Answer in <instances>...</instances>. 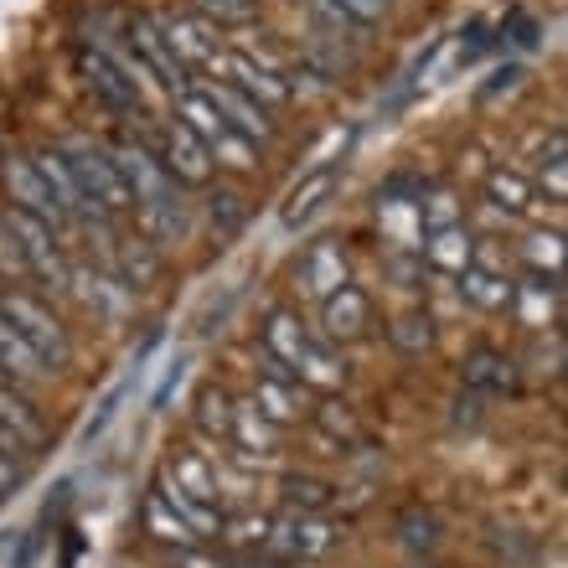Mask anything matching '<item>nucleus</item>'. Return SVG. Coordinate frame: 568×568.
Wrapping results in <instances>:
<instances>
[{"mask_svg":"<svg viewBox=\"0 0 568 568\" xmlns=\"http://www.w3.org/2000/svg\"><path fill=\"white\" fill-rule=\"evenodd\" d=\"M0 315L27 336L47 373H68V367H73V336H68V326H62L58 315L47 311L37 295H27V290H6V295H0Z\"/></svg>","mask_w":568,"mask_h":568,"instance_id":"obj_1","label":"nucleus"},{"mask_svg":"<svg viewBox=\"0 0 568 568\" xmlns=\"http://www.w3.org/2000/svg\"><path fill=\"white\" fill-rule=\"evenodd\" d=\"M0 217H6V227H11V239L21 243L27 270L37 274V280L52 284L58 295H68V274H73V264H68V243H62L42 217H31V212H21V207H6Z\"/></svg>","mask_w":568,"mask_h":568,"instance_id":"obj_2","label":"nucleus"},{"mask_svg":"<svg viewBox=\"0 0 568 568\" xmlns=\"http://www.w3.org/2000/svg\"><path fill=\"white\" fill-rule=\"evenodd\" d=\"M124 47H130L150 73H155V83H161L171 99L192 89V73H186V62L176 58V47L165 42V31L155 27V16H145V11L130 16V21H124Z\"/></svg>","mask_w":568,"mask_h":568,"instance_id":"obj_3","label":"nucleus"},{"mask_svg":"<svg viewBox=\"0 0 568 568\" xmlns=\"http://www.w3.org/2000/svg\"><path fill=\"white\" fill-rule=\"evenodd\" d=\"M0 181H6V196H11V207L31 212V217H42V223L52 227L62 243L73 239V223H68V212L52 202V192H47V181L37 176L31 155H0Z\"/></svg>","mask_w":568,"mask_h":568,"instance_id":"obj_4","label":"nucleus"},{"mask_svg":"<svg viewBox=\"0 0 568 568\" xmlns=\"http://www.w3.org/2000/svg\"><path fill=\"white\" fill-rule=\"evenodd\" d=\"M280 558L290 564H311V558H326L336 542H342V527L331 517H315V511H284L280 523H270V538H264Z\"/></svg>","mask_w":568,"mask_h":568,"instance_id":"obj_5","label":"nucleus"},{"mask_svg":"<svg viewBox=\"0 0 568 568\" xmlns=\"http://www.w3.org/2000/svg\"><path fill=\"white\" fill-rule=\"evenodd\" d=\"M155 27L165 31V42L176 47V58L186 62V73L192 68H207V73H223V37L212 21H202L196 11H161L155 16Z\"/></svg>","mask_w":568,"mask_h":568,"instance_id":"obj_6","label":"nucleus"},{"mask_svg":"<svg viewBox=\"0 0 568 568\" xmlns=\"http://www.w3.org/2000/svg\"><path fill=\"white\" fill-rule=\"evenodd\" d=\"M223 83H233L239 93H248L254 104H264L274 114V109H284V104H295V93L284 89V78L274 73L270 62L258 58V52H227L223 58Z\"/></svg>","mask_w":568,"mask_h":568,"instance_id":"obj_7","label":"nucleus"},{"mask_svg":"<svg viewBox=\"0 0 568 568\" xmlns=\"http://www.w3.org/2000/svg\"><path fill=\"white\" fill-rule=\"evenodd\" d=\"M321 331H326V342H362L367 331H373V300H367V290H357V284L346 280L336 295L321 300Z\"/></svg>","mask_w":568,"mask_h":568,"instance_id":"obj_8","label":"nucleus"},{"mask_svg":"<svg viewBox=\"0 0 568 568\" xmlns=\"http://www.w3.org/2000/svg\"><path fill=\"white\" fill-rule=\"evenodd\" d=\"M78 68H83V78H89V89L99 93V99H104L109 109H120V114H140V104H145V93H140L135 83H130V78H124L120 68H114V62H109L104 52H99V47L89 42V37L78 42Z\"/></svg>","mask_w":568,"mask_h":568,"instance_id":"obj_9","label":"nucleus"},{"mask_svg":"<svg viewBox=\"0 0 568 568\" xmlns=\"http://www.w3.org/2000/svg\"><path fill=\"white\" fill-rule=\"evenodd\" d=\"M0 434H6L21 455H37V449L47 445L42 408L31 404L27 388H16V383H0Z\"/></svg>","mask_w":568,"mask_h":568,"instance_id":"obj_10","label":"nucleus"},{"mask_svg":"<svg viewBox=\"0 0 568 568\" xmlns=\"http://www.w3.org/2000/svg\"><path fill=\"white\" fill-rule=\"evenodd\" d=\"M207 99L217 104V114H223V120L233 124L248 145H270V140H274V114L264 104H254L248 93H239L233 83H223V78H217V83H207Z\"/></svg>","mask_w":568,"mask_h":568,"instance_id":"obj_11","label":"nucleus"},{"mask_svg":"<svg viewBox=\"0 0 568 568\" xmlns=\"http://www.w3.org/2000/svg\"><path fill=\"white\" fill-rule=\"evenodd\" d=\"M161 165L171 171V181H176V186H207L212 171H217V165H212V155H207V145H202V140H196L186 124H176V120L165 124V155H161Z\"/></svg>","mask_w":568,"mask_h":568,"instance_id":"obj_12","label":"nucleus"},{"mask_svg":"<svg viewBox=\"0 0 568 568\" xmlns=\"http://www.w3.org/2000/svg\"><path fill=\"white\" fill-rule=\"evenodd\" d=\"M511 311L523 315V326H532V331L558 326V311H564V274L527 270V280L517 284V295H511Z\"/></svg>","mask_w":568,"mask_h":568,"instance_id":"obj_13","label":"nucleus"},{"mask_svg":"<svg viewBox=\"0 0 568 568\" xmlns=\"http://www.w3.org/2000/svg\"><path fill=\"white\" fill-rule=\"evenodd\" d=\"M227 445L239 449L243 465H274L280 460V429H274L254 404H233V434Z\"/></svg>","mask_w":568,"mask_h":568,"instance_id":"obj_14","label":"nucleus"},{"mask_svg":"<svg viewBox=\"0 0 568 568\" xmlns=\"http://www.w3.org/2000/svg\"><path fill=\"white\" fill-rule=\"evenodd\" d=\"M346 280H352V274H346V243L315 239L311 248H305V258H300V284H305L315 300H326V295H336Z\"/></svg>","mask_w":568,"mask_h":568,"instance_id":"obj_15","label":"nucleus"},{"mask_svg":"<svg viewBox=\"0 0 568 568\" xmlns=\"http://www.w3.org/2000/svg\"><path fill=\"white\" fill-rule=\"evenodd\" d=\"M305 342H311V331H305V321H300L295 311L274 305V311L264 315V357L280 362L290 377H295V362H300V352H305ZM295 383H300V377H295Z\"/></svg>","mask_w":568,"mask_h":568,"instance_id":"obj_16","label":"nucleus"},{"mask_svg":"<svg viewBox=\"0 0 568 568\" xmlns=\"http://www.w3.org/2000/svg\"><path fill=\"white\" fill-rule=\"evenodd\" d=\"M419 258H424V270L460 274V270H470V264H476V239H470V227H465V223L439 227V233H424Z\"/></svg>","mask_w":568,"mask_h":568,"instance_id":"obj_17","label":"nucleus"},{"mask_svg":"<svg viewBox=\"0 0 568 568\" xmlns=\"http://www.w3.org/2000/svg\"><path fill=\"white\" fill-rule=\"evenodd\" d=\"M460 280V295L476 305V311H511V295H517V280H507V274L496 270V264H486V258H476L470 270L455 274Z\"/></svg>","mask_w":568,"mask_h":568,"instance_id":"obj_18","label":"nucleus"},{"mask_svg":"<svg viewBox=\"0 0 568 568\" xmlns=\"http://www.w3.org/2000/svg\"><path fill=\"white\" fill-rule=\"evenodd\" d=\"M0 377L16 383V388H37L42 377H52L42 367V357L31 352V342L11 326V321H6V315H0Z\"/></svg>","mask_w":568,"mask_h":568,"instance_id":"obj_19","label":"nucleus"},{"mask_svg":"<svg viewBox=\"0 0 568 568\" xmlns=\"http://www.w3.org/2000/svg\"><path fill=\"white\" fill-rule=\"evenodd\" d=\"M31 165H37V176L47 181L52 202L68 212V223H73V233H78V227H83V196H78V181H73V171H68V161H62V150L58 145L37 150V155H31Z\"/></svg>","mask_w":568,"mask_h":568,"instance_id":"obj_20","label":"nucleus"},{"mask_svg":"<svg viewBox=\"0 0 568 568\" xmlns=\"http://www.w3.org/2000/svg\"><path fill=\"white\" fill-rule=\"evenodd\" d=\"M140 527H145L150 542H161V548H171V554H176V548H196V542H202L192 527H186L176 511H171V501L161 496V486H155V491L140 501Z\"/></svg>","mask_w":568,"mask_h":568,"instance_id":"obj_21","label":"nucleus"},{"mask_svg":"<svg viewBox=\"0 0 568 568\" xmlns=\"http://www.w3.org/2000/svg\"><path fill=\"white\" fill-rule=\"evenodd\" d=\"M486 207H491V212H507V217H527V212L538 207V186H532L523 171L496 165L491 176H486Z\"/></svg>","mask_w":568,"mask_h":568,"instance_id":"obj_22","label":"nucleus"},{"mask_svg":"<svg viewBox=\"0 0 568 568\" xmlns=\"http://www.w3.org/2000/svg\"><path fill=\"white\" fill-rule=\"evenodd\" d=\"M295 377L300 383H311V388H321V393H331V388H342L346 383V362L326 336H315L311 331V342H305V352H300V362H295Z\"/></svg>","mask_w":568,"mask_h":568,"instance_id":"obj_23","label":"nucleus"},{"mask_svg":"<svg viewBox=\"0 0 568 568\" xmlns=\"http://www.w3.org/2000/svg\"><path fill=\"white\" fill-rule=\"evenodd\" d=\"M161 480L186 496H196V501H212V507H217V470H212L202 455H192V449H176V455L165 460Z\"/></svg>","mask_w":568,"mask_h":568,"instance_id":"obj_24","label":"nucleus"},{"mask_svg":"<svg viewBox=\"0 0 568 568\" xmlns=\"http://www.w3.org/2000/svg\"><path fill=\"white\" fill-rule=\"evenodd\" d=\"M465 388L476 393H511L517 388V362L507 352H491V346H480L465 357Z\"/></svg>","mask_w":568,"mask_h":568,"instance_id":"obj_25","label":"nucleus"},{"mask_svg":"<svg viewBox=\"0 0 568 568\" xmlns=\"http://www.w3.org/2000/svg\"><path fill=\"white\" fill-rule=\"evenodd\" d=\"M331 186H336V161L321 165V171H311V176H305L295 192H290V202H284V227H300V223H305V217H311V212L331 196Z\"/></svg>","mask_w":568,"mask_h":568,"instance_id":"obj_26","label":"nucleus"},{"mask_svg":"<svg viewBox=\"0 0 568 568\" xmlns=\"http://www.w3.org/2000/svg\"><path fill=\"white\" fill-rule=\"evenodd\" d=\"M114 270H120V280L135 290V284H150L155 274H161V248L150 239H120V248H114Z\"/></svg>","mask_w":568,"mask_h":568,"instance_id":"obj_27","label":"nucleus"},{"mask_svg":"<svg viewBox=\"0 0 568 568\" xmlns=\"http://www.w3.org/2000/svg\"><path fill=\"white\" fill-rule=\"evenodd\" d=\"M248 404H254L258 414L274 424V429H284V424H300L295 383H280V377H258V383H254V398H248Z\"/></svg>","mask_w":568,"mask_h":568,"instance_id":"obj_28","label":"nucleus"},{"mask_svg":"<svg viewBox=\"0 0 568 568\" xmlns=\"http://www.w3.org/2000/svg\"><path fill=\"white\" fill-rule=\"evenodd\" d=\"M284 507L326 517V511L336 507V486H331V480H321V476H284Z\"/></svg>","mask_w":568,"mask_h":568,"instance_id":"obj_29","label":"nucleus"},{"mask_svg":"<svg viewBox=\"0 0 568 568\" xmlns=\"http://www.w3.org/2000/svg\"><path fill=\"white\" fill-rule=\"evenodd\" d=\"M196 424H202L212 439L227 445V434H233V398H227L217 383H207V388L196 393Z\"/></svg>","mask_w":568,"mask_h":568,"instance_id":"obj_30","label":"nucleus"},{"mask_svg":"<svg viewBox=\"0 0 568 568\" xmlns=\"http://www.w3.org/2000/svg\"><path fill=\"white\" fill-rule=\"evenodd\" d=\"M243 217H248V202H243V192H233V186H217V192L207 196V223L217 239H233L243 227Z\"/></svg>","mask_w":568,"mask_h":568,"instance_id":"obj_31","label":"nucleus"},{"mask_svg":"<svg viewBox=\"0 0 568 568\" xmlns=\"http://www.w3.org/2000/svg\"><path fill=\"white\" fill-rule=\"evenodd\" d=\"M388 336H393V346H398V352H408V357L429 352V346H434V321H429V311L398 315V321L388 326Z\"/></svg>","mask_w":568,"mask_h":568,"instance_id":"obj_32","label":"nucleus"},{"mask_svg":"<svg viewBox=\"0 0 568 568\" xmlns=\"http://www.w3.org/2000/svg\"><path fill=\"white\" fill-rule=\"evenodd\" d=\"M564 150H568V140H564V130H554V140L542 145V155H538V186L554 202H564L568 196V181H564Z\"/></svg>","mask_w":568,"mask_h":568,"instance_id":"obj_33","label":"nucleus"},{"mask_svg":"<svg viewBox=\"0 0 568 568\" xmlns=\"http://www.w3.org/2000/svg\"><path fill=\"white\" fill-rule=\"evenodd\" d=\"M207 155H212V165H227V171H239V176H248L258 165V145H248L239 130H227L223 140H212Z\"/></svg>","mask_w":568,"mask_h":568,"instance_id":"obj_34","label":"nucleus"},{"mask_svg":"<svg viewBox=\"0 0 568 568\" xmlns=\"http://www.w3.org/2000/svg\"><path fill=\"white\" fill-rule=\"evenodd\" d=\"M414 207H419L424 233H439V227H455V223H460V196L445 192V186H439V192H424Z\"/></svg>","mask_w":568,"mask_h":568,"instance_id":"obj_35","label":"nucleus"},{"mask_svg":"<svg viewBox=\"0 0 568 568\" xmlns=\"http://www.w3.org/2000/svg\"><path fill=\"white\" fill-rule=\"evenodd\" d=\"M196 16H202V21H212L217 31L248 27V21L258 16V0H196Z\"/></svg>","mask_w":568,"mask_h":568,"instance_id":"obj_36","label":"nucleus"},{"mask_svg":"<svg viewBox=\"0 0 568 568\" xmlns=\"http://www.w3.org/2000/svg\"><path fill=\"white\" fill-rule=\"evenodd\" d=\"M398 532H404L408 554H434V548H439V523H434L429 511H419V507H408L404 517H398Z\"/></svg>","mask_w":568,"mask_h":568,"instance_id":"obj_37","label":"nucleus"},{"mask_svg":"<svg viewBox=\"0 0 568 568\" xmlns=\"http://www.w3.org/2000/svg\"><path fill=\"white\" fill-rule=\"evenodd\" d=\"M527 264L542 274H564V233H548V227H538V233H527Z\"/></svg>","mask_w":568,"mask_h":568,"instance_id":"obj_38","label":"nucleus"},{"mask_svg":"<svg viewBox=\"0 0 568 568\" xmlns=\"http://www.w3.org/2000/svg\"><path fill=\"white\" fill-rule=\"evenodd\" d=\"M223 532L233 542H243V548H264V538H270V517H223Z\"/></svg>","mask_w":568,"mask_h":568,"instance_id":"obj_39","label":"nucleus"},{"mask_svg":"<svg viewBox=\"0 0 568 568\" xmlns=\"http://www.w3.org/2000/svg\"><path fill=\"white\" fill-rule=\"evenodd\" d=\"M388 270L398 280V290H424V258L408 254V248H393L388 254Z\"/></svg>","mask_w":568,"mask_h":568,"instance_id":"obj_40","label":"nucleus"},{"mask_svg":"<svg viewBox=\"0 0 568 568\" xmlns=\"http://www.w3.org/2000/svg\"><path fill=\"white\" fill-rule=\"evenodd\" d=\"M27 258H21V243L11 239V227H6V217H0V280H27Z\"/></svg>","mask_w":568,"mask_h":568,"instance_id":"obj_41","label":"nucleus"},{"mask_svg":"<svg viewBox=\"0 0 568 568\" xmlns=\"http://www.w3.org/2000/svg\"><path fill=\"white\" fill-rule=\"evenodd\" d=\"M501 37H507L511 47H523V52H532V47L542 42V31H538V21H532V16L527 11H511L507 21H501Z\"/></svg>","mask_w":568,"mask_h":568,"instance_id":"obj_42","label":"nucleus"},{"mask_svg":"<svg viewBox=\"0 0 568 568\" xmlns=\"http://www.w3.org/2000/svg\"><path fill=\"white\" fill-rule=\"evenodd\" d=\"M331 6H336L352 27H373V21L388 16V0H331Z\"/></svg>","mask_w":568,"mask_h":568,"instance_id":"obj_43","label":"nucleus"},{"mask_svg":"<svg viewBox=\"0 0 568 568\" xmlns=\"http://www.w3.org/2000/svg\"><path fill=\"white\" fill-rule=\"evenodd\" d=\"M21 480H27V460L11 445H0V496H11Z\"/></svg>","mask_w":568,"mask_h":568,"instance_id":"obj_44","label":"nucleus"},{"mask_svg":"<svg viewBox=\"0 0 568 568\" xmlns=\"http://www.w3.org/2000/svg\"><path fill=\"white\" fill-rule=\"evenodd\" d=\"M517 83H523V68H517V62H507V68H496V73H491V83L480 89V99H496V93H511V89H517Z\"/></svg>","mask_w":568,"mask_h":568,"instance_id":"obj_45","label":"nucleus"},{"mask_svg":"<svg viewBox=\"0 0 568 568\" xmlns=\"http://www.w3.org/2000/svg\"><path fill=\"white\" fill-rule=\"evenodd\" d=\"M181 377H186V357H176V362H171V373H165V383H161V388H155V398H150V408H165V404H171V393L181 388Z\"/></svg>","mask_w":568,"mask_h":568,"instance_id":"obj_46","label":"nucleus"},{"mask_svg":"<svg viewBox=\"0 0 568 568\" xmlns=\"http://www.w3.org/2000/svg\"><path fill=\"white\" fill-rule=\"evenodd\" d=\"M171 568H227V564L202 554V548H176V554H171Z\"/></svg>","mask_w":568,"mask_h":568,"instance_id":"obj_47","label":"nucleus"},{"mask_svg":"<svg viewBox=\"0 0 568 568\" xmlns=\"http://www.w3.org/2000/svg\"><path fill=\"white\" fill-rule=\"evenodd\" d=\"M321 419H326V429H331V434H346V439L357 434V419L346 414V404H326V408H321Z\"/></svg>","mask_w":568,"mask_h":568,"instance_id":"obj_48","label":"nucleus"},{"mask_svg":"<svg viewBox=\"0 0 568 568\" xmlns=\"http://www.w3.org/2000/svg\"><path fill=\"white\" fill-rule=\"evenodd\" d=\"M114 408H120V393H109V398H104V408H99V419L89 424V439H99V434H104V424L114 419Z\"/></svg>","mask_w":568,"mask_h":568,"instance_id":"obj_49","label":"nucleus"},{"mask_svg":"<svg viewBox=\"0 0 568 568\" xmlns=\"http://www.w3.org/2000/svg\"><path fill=\"white\" fill-rule=\"evenodd\" d=\"M0 383H6V377H0Z\"/></svg>","mask_w":568,"mask_h":568,"instance_id":"obj_50","label":"nucleus"}]
</instances>
